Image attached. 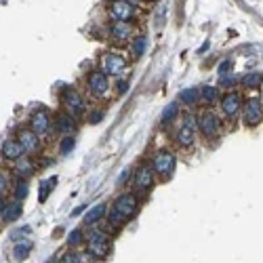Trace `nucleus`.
Here are the masks:
<instances>
[{"label": "nucleus", "instance_id": "cd10ccee", "mask_svg": "<svg viewBox=\"0 0 263 263\" xmlns=\"http://www.w3.org/2000/svg\"><path fill=\"white\" fill-rule=\"evenodd\" d=\"M261 80H263V74H259V72L246 74L245 78H242V82H245L246 87H259V85H261Z\"/></svg>", "mask_w": 263, "mask_h": 263}, {"label": "nucleus", "instance_id": "20e7f679", "mask_svg": "<svg viewBox=\"0 0 263 263\" xmlns=\"http://www.w3.org/2000/svg\"><path fill=\"white\" fill-rule=\"evenodd\" d=\"M175 154H171V152H158L156 156L152 158V169L154 173H158V175H171L173 169H175Z\"/></svg>", "mask_w": 263, "mask_h": 263}, {"label": "nucleus", "instance_id": "b1692460", "mask_svg": "<svg viewBox=\"0 0 263 263\" xmlns=\"http://www.w3.org/2000/svg\"><path fill=\"white\" fill-rule=\"evenodd\" d=\"M217 97H219V88L217 87H202L200 88V99L213 104V101H217Z\"/></svg>", "mask_w": 263, "mask_h": 263}, {"label": "nucleus", "instance_id": "c9c22d12", "mask_svg": "<svg viewBox=\"0 0 263 263\" xmlns=\"http://www.w3.org/2000/svg\"><path fill=\"white\" fill-rule=\"evenodd\" d=\"M101 118H104V112H99V110H97V112H93V116L88 118V123H91V124H95V123H99Z\"/></svg>", "mask_w": 263, "mask_h": 263}, {"label": "nucleus", "instance_id": "6ab92c4d", "mask_svg": "<svg viewBox=\"0 0 263 263\" xmlns=\"http://www.w3.org/2000/svg\"><path fill=\"white\" fill-rule=\"evenodd\" d=\"M110 30H112V36L116 38V40H126L133 32V28L126 21H114Z\"/></svg>", "mask_w": 263, "mask_h": 263}, {"label": "nucleus", "instance_id": "f704fd0d", "mask_svg": "<svg viewBox=\"0 0 263 263\" xmlns=\"http://www.w3.org/2000/svg\"><path fill=\"white\" fill-rule=\"evenodd\" d=\"M229 70H232V61L226 59V61H223L221 66H219V76H221V78H223V76H228Z\"/></svg>", "mask_w": 263, "mask_h": 263}, {"label": "nucleus", "instance_id": "473e14b6", "mask_svg": "<svg viewBox=\"0 0 263 263\" xmlns=\"http://www.w3.org/2000/svg\"><path fill=\"white\" fill-rule=\"evenodd\" d=\"M55 263H78V257H76L74 253H66V255H61L59 261H55Z\"/></svg>", "mask_w": 263, "mask_h": 263}, {"label": "nucleus", "instance_id": "72a5a7b5", "mask_svg": "<svg viewBox=\"0 0 263 263\" xmlns=\"http://www.w3.org/2000/svg\"><path fill=\"white\" fill-rule=\"evenodd\" d=\"M28 234H30V228H19V229H15V232L11 234V238L19 242V238H21V236H28Z\"/></svg>", "mask_w": 263, "mask_h": 263}, {"label": "nucleus", "instance_id": "2f4dec72", "mask_svg": "<svg viewBox=\"0 0 263 263\" xmlns=\"http://www.w3.org/2000/svg\"><path fill=\"white\" fill-rule=\"evenodd\" d=\"M143 51H145V38L141 36V38L135 40V57H141L143 55Z\"/></svg>", "mask_w": 263, "mask_h": 263}, {"label": "nucleus", "instance_id": "f3484780", "mask_svg": "<svg viewBox=\"0 0 263 263\" xmlns=\"http://www.w3.org/2000/svg\"><path fill=\"white\" fill-rule=\"evenodd\" d=\"M55 129L63 133V135H68V133H74L76 131V118H72L70 114H59L55 120Z\"/></svg>", "mask_w": 263, "mask_h": 263}, {"label": "nucleus", "instance_id": "a211bd4d", "mask_svg": "<svg viewBox=\"0 0 263 263\" xmlns=\"http://www.w3.org/2000/svg\"><path fill=\"white\" fill-rule=\"evenodd\" d=\"M105 213H107V210H105L104 204H95V207L85 215V226H87V228L95 226L97 221H101V217H105Z\"/></svg>", "mask_w": 263, "mask_h": 263}, {"label": "nucleus", "instance_id": "4be33fe9", "mask_svg": "<svg viewBox=\"0 0 263 263\" xmlns=\"http://www.w3.org/2000/svg\"><path fill=\"white\" fill-rule=\"evenodd\" d=\"M105 217H107V223H110L112 228H124V226H126V221H129L123 213H118V210L114 209V207L107 210V215H105Z\"/></svg>", "mask_w": 263, "mask_h": 263}, {"label": "nucleus", "instance_id": "1a4fd4ad", "mask_svg": "<svg viewBox=\"0 0 263 263\" xmlns=\"http://www.w3.org/2000/svg\"><path fill=\"white\" fill-rule=\"evenodd\" d=\"M196 139V124H194V118H185V123L179 126L177 131V143L181 147H190Z\"/></svg>", "mask_w": 263, "mask_h": 263}, {"label": "nucleus", "instance_id": "f257e3e1", "mask_svg": "<svg viewBox=\"0 0 263 263\" xmlns=\"http://www.w3.org/2000/svg\"><path fill=\"white\" fill-rule=\"evenodd\" d=\"M87 253L93 259H105L112 253V236L104 229H91L87 234Z\"/></svg>", "mask_w": 263, "mask_h": 263}, {"label": "nucleus", "instance_id": "6e6552de", "mask_svg": "<svg viewBox=\"0 0 263 263\" xmlns=\"http://www.w3.org/2000/svg\"><path fill=\"white\" fill-rule=\"evenodd\" d=\"M242 116H245V123L248 126H255V124H259V120L263 116V110H261V101L259 99H248L245 107H242Z\"/></svg>", "mask_w": 263, "mask_h": 263}, {"label": "nucleus", "instance_id": "f8f14e48", "mask_svg": "<svg viewBox=\"0 0 263 263\" xmlns=\"http://www.w3.org/2000/svg\"><path fill=\"white\" fill-rule=\"evenodd\" d=\"M0 152H2V158L13 160V162L21 160L23 154H25V150L21 147V143H19L17 139H6L4 143H2V147H0Z\"/></svg>", "mask_w": 263, "mask_h": 263}, {"label": "nucleus", "instance_id": "dca6fc26", "mask_svg": "<svg viewBox=\"0 0 263 263\" xmlns=\"http://www.w3.org/2000/svg\"><path fill=\"white\" fill-rule=\"evenodd\" d=\"M23 209H21V200H11V202H4V209H2V221H17L21 217Z\"/></svg>", "mask_w": 263, "mask_h": 263}, {"label": "nucleus", "instance_id": "9b49d317", "mask_svg": "<svg viewBox=\"0 0 263 263\" xmlns=\"http://www.w3.org/2000/svg\"><path fill=\"white\" fill-rule=\"evenodd\" d=\"M198 129H200L204 135H215L219 133V118L215 116V112H204L200 114V118H198Z\"/></svg>", "mask_w": 263, "mask_h": 263}, {"label": "nucleus", "instance_id": "bb28decb", "mask_svg": "<svg viewBox=\"0 0 263 263\" xmlns=\"http://www.w3.org/2000/svg\"><path fill=\"white\" fill-rule=\"evenodd\" d=\"M25 194H28V183H25V179H19L15 181V200H23Z\"/></svg>", "mask_w": 263, "mask_h": 263}, {"label": "nucleus", "instance_id": "0eeeda50", "mask_svg": "<svg viewBox=\"0 0 263 263\" xmlns=\"http://www.w3.org/2000/svg\"><path fill=\"white\" fill-rule=\"evenodd\" d=\"M101 70L105 76H118L124 72V59L114 53H107L101 57Z\"/></svg>", "mask_w": 263, "mask_h": 263}, {"label": "nucleus", "instance_id": "58836bf2", "mask_svg": "<svg viewBox=\"0 0 263 263\" xmlns=\"http://www.w3.org/2000/svg\"><path fill=\"white\" fill-rule=\"evenodd\" d=\"M126 2H131V4H133V2H137V0H126Z\"/></svg>", "mask_w": 263, "mask_h": 263}, {"label": "nucleus", "instance_id": "5701e85b", "mask_svg": "<svg viewBox=\"0 0 263 263\" xmlns=\"http://www.w3.org/2000/svg\"><path fill=\"white\" fill-rule=\"evenodd\" d=\"M30 253H32V242H17V245H15V251H13V255H15L17 261L28 259Z\"/></svg>", "mask_w": 263, "mask_h": 263}, {"label": "nucleus", "instance_id": "c85d7f7f", "mask_svg": "<svg viewBox=\"0 0 263 263\" xmlns=\"http://www.w3.org/2000/svg\"><path fill=\"white\" fill-rule=\"evenodd\" d=\"M198 97H200V91H198V88H188V91L181 93V101H185V104H194Z\"/></svg>", "mask_w": 263, "mask_h": 263}, {"label": "nucleus", "instance_id": "e433bc0d", "mask_svg": "<svg viewBox=\"0 0 263 263\" xmlns=\"http://www.w3.org/2000/svg\"><path fill=\"white\" fill-rule=\"evenodd\" d=\"M126 88H129V82H124V80L120 82V85H116V91L118 93H126Z\"/></svg>", "mask_w": 263, "mask_h": 263}, {"label": "nucleus", "instance_id": "4468645a", "mask_svg": "<svg viewBox=\"0 0 263 263\" xmlns=\"http://www.w3.org/2000/svg\"><path fill=\"white\" fill-rule=\"evenodd\" d=\"M17 141L21 143V147L25 152H36L40 147V141H38V135L32 129H21L17 135Z\"/></svg>", "mask_w": 263, "mask_h": 263}, {"label": "nucleus", "instance_id": "ea45409f", "mask_svg": "<svg viewBox=\"0 0 263 263\" xmlns=\"http://www.w3.org/2000/svg\"><path fill=\"white\" fill-rule=\"evenodd\" d=\"M44 263H55V261H53V259H49V261H44Z\"/></svg>", "mask_w": 263, "mask_h": 263}, {"label": "nucleus", "instance_id": "ddd939ff", "mask_svg": "<svg viewBox=\"0 0 263 263\" xmlns=\"http://www.w3.org/2000/svg\"><path fill=\"white\" fill-rule=\"evenodd\" d=\"M240 107H242V99L238 93H228L226 97L221 99V110L228 118H234L236 114L240 112Z\"/></svg>", "mask_w": 263, "mask_h": 263}, {"label": "nucleus", "instance_id": "7ed1b4c3", "mask_svg": "<svg viewBox=\"0 0 263 263\" xmlns=\"http://www.w3.org/2000/svg\"><path fill=\"white\" fill-rule=\"evenodd\" d=\"M112 207L116 209L118 213H123L129 221L139 213V202H137V198H135L133 194H120L116 200H114Z\"/></svg>", "mask_w": 263, "mask_h": 263}, {"label": "nucleus", "instance_id": "2eb2a0df", "mask_svg": "<svg viewBox=\"0 0 263 263\" xmlns=\"http://www.w3.org/2000/svg\"><path fill=\"white\" fill-rule=\"evenodd\" d=\"M107 87H110V82H107V76L104 72H93L88 76V88L93 95H104Z\"/></svg>", "mask_w": 263, "mask_h": 263}, {"label": "nucleus", "instance_id": "f03ea898", "mask_svg": "<svg viewBox=\"0 0 263 263\" xmlns=\"http://www.w3.org/2000/svg\"><path fill=\"white\" fill-rule=\"evenodd\" d=\"M63 105H66L68 114L72 118H78L85 114V97L76 91V88H68V91H63Z\"/></svg>", "mask_w": 263, "mask_h": 263}, {"label": "nucleus", "instance_id": "a878e982", "mask_svg": "<svg viewBox=\"0 0 263 263\" xmlns=\"http://www.w3.org/2000/svg\"><path fill=\"white\" fill-rule=\"evenodd\" d=\"M9 188H11V175L6 171L0 169V198L9 192Z\"/></svg>", "mask_w": 263, "mask_h": 263}, {"label": "nucleus", "instance_id": "423d86ee", "mask_svg": "<svg viewBox=\"0 0 263 263\" xmlns=\"http://www.w3.org/2000/svg\"><path fill=\"white\" fill-rule=\"evenodd\" d=\"M30 124H32V131H34L36 135H49L51 133V116H49V112L47 110L32 112Z\"/></svg>", "mask_w": 263, "mask_h": 263}, {"label": "nucleus", "instance_id": "393cba45", "mask_svg": "<svg viewBox=\"0 0 263 263\" xmlns=\"http://www.w3.org/2000/svg\"><path fill=\"white\" fill-rule=\"evenodd\" d=\"M85 232H82V229H74L72 234L68 236V245L70 246H80V245H85Z\"/></svg>", "mask_w": 263, "mask_h": 263}, {"label": "nucleus", "instance_id": "7c9ffc66", "mask_svg": "<svg viewBox=\"0 0 263 263\" xmlns=\"http://www.w3.org/2000/svg\"><path fill=\"white\" fill-rule=\"evenodd\" d=\"M74 143H76L74 137H66V139H63L61 141V154H70V152H72L74 150Z\"/></svg>", "mask_w": 263, "mask_h": 263}, {"label": "nucleus", "instance_id": "9d476101", "mask_svg": "<svg viewBox=\"0 0 263 263\" xmlns=\"http://www.w3.org/2000/svg\"><path fill=\"white\" fill-rule=\"evenodd\" d=\"M133 15H135L133 4L126 2V0H116V2H112V6H110L112 21H129Z\"/></svg>", "mask_w": 263, "mask_h": 263}, {"label": "nucleus", "instance_id": "aec40b11", "mask_svg": "<svg viewBox=\"0 0 263 263\" xmlns=\"http://www.w3.org/2000/svg\"><path fill=\"white\" fill-rule=\"evenodd\" d=\"M15 175L17 179H28L34 175V162L32 160H17V164H15Z\"/></svg>", "mask_w": 263, "mask_h": 263}, {"label": "nucleus", "instance_id": "39448f33", "mask_svg": "<svg viewBox=\"0 0 263 263\" xmlns=\"http://www.w3.org/2000/svg\"><path fill=\"white\" fill-rule=\"evenodd\" d=\"M152 183H154V169L150 164L139 166L135 177H133V188L137 192H147L152 188Z\"/></svg>", "mask_w": 263, "mask_h": 263}, {"label": "nucleus", "instance_id": "412c9836", "mask_svg": "<svg viewBox=\"0 0 263 263\" xmlns=\"http://www.w3.org/2000/svg\"><path fill=\"white\" fill-rule=\"evenodd\" d=\"M55 183H57V177H51V179H44V181H40V190H38V200H40V202H47L49 194L55 190Z\"/></svg>", "mask_w": 263, "mask_h": 263}, {"label": "nucleus", "instance_id": "c756f323", "mask_svg": "<svg viewBox=\"0 0 263 263\" xmlns=\"http://www.w3.org/2000/svg\"><path fill=\"white\" fill-rule=\"evenodd\" d=\"M175 114H177V104L173 101V104H169L164 107V114H162V123H171L173 118H175Z\"/></svg>", "mask_w": 263, "mask_h": 263}, {"label": "nucleus", "instance_id": "4c0bfd02", "mask_svg": "<svg viewBox=\"0 0 263 263\" xmlns=\"http://www.w3.org/2000/svg\"><path fill=\"white\" fill-rule=\"evenodd\" d=\"M82 210H85V204H80L78 209H74V213H72V215H78V213H82Z\"/></svg>", "mask_w": 263, "mask_h": 263}]
</instances>
